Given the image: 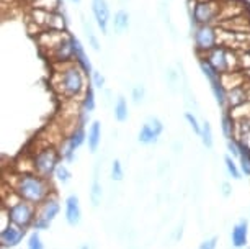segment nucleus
<instances>
[{
    "label": "nucleus",
    "instance_id": "nucleus-1",
    "mask_svg": "<svg viewBox=\"0 0 250 249\" xmlns=\"http://www.w3.org/2000/svg\"><path fill=\"white\" fill-rule=\"evenodd\" d=\"M53 87L65 100H82L87 92V74L83 69L72 63H58L54 66Z\"/></svg>",
    "mask_w": 250,
    "mask_h": 249
},
{
    "label": "nucleus",
    "instance_id": "nucleus-2",
    "mask_svg": "<svg viewBox=\"0 0 250 249\" xmlns=\"http://www.w3.org/2000/svg\"><path fill=\"white\" fill-rule=\"evenodd\" d=\"M13 192L21 200L30 202L33 205H40L53 194L49 179L38 176L36 172H18L13 179L8 182Z\"/></svg>",
    "mask_w": 250,
    "mask_h": 249
},
{
    "label": "nucleus",
    "instance_id": "nucleus-3",
    "mask_svg": "<svg viewBox=\"0 0 250 249\" xmlns=\"http://www.w3.org/2000/svg\"><path fill=\"white\" fill-rule=\"evenodd\" d=\"M61 153L59 148L56 146H43L33 154V171L38 176L44 177V179H51L54 176L56 169L59 166Z\"/></svg>",
    "mask_w": 250,
    "mask_h": 249
},
{
    "label": "nucleus",
    "instance_id": "nucleus-4",
    "mask_svg": "<svg viewBox=\"0 0 250 249\" xmlns=\"http://www.w3.org/2000/svg\"><path fill=\"white\" fill-rule=\"evenodd\" d=\"M219 12L221 0H193L191 2V22L196 26L218 23Z\"/></svg>",
    "mask_w": 250,
    "mask_h": 249
},
{
    "label": "nucleus",
    "instance_id": "nucleus-5",
    "mask_svg": "<svg viewBox=\"0 0 250 249\" xmlns=\"http://www.w3.org/2000/svg\"><path fill=\"white\" fill-rule=\"evenodd\" d=\"M7 213H8V220H10L12 225L21 228V229H28L33 228V223L36 220V205L30 204L26 200H17L15 204H12L10 206H5Z\"/></svg>",
    "mask_w": 250,
    "mask_h": 249
},
{
    "label": "nucleus",
    "instance_id": "nucleus-6",
    "mask_svg": "<svg viewBox=\"0 0 250 249\" xmlns=\"http://www.w3.org/2000/svg\"><path fill=\"white\" fill-rule=\"evenodd\" d=\"M193 43L198 56H205L219 46V28L218 25H200L193 30Z\"/></svg>",
    "mask_w": 250,
    "mask_h": 249
},
{
    "label": "nucleus",
    "instance_id": "nucleus-7",
    "mask_svg": "<svg viewBox=\"0 0 250 249\" xmlns=\"http://www.w3.org/2000/svg\"><path fill=\"white\" fill-rule=\"evenodd\" d=\"M59 211H61L59 199L54 194H51L43 204L36 206V220L33 223V229L35 231H46V229H49L51 223L56 220Z\"/></svg>",
    "mask_w": 250,
    "mask_h": 249
},
{
    "label": "nucleus",
    "instance_id": "nucleus-8",
    "mask_svg": "<svg viewBox=\"0 0 250 249\" xmlns=\"http://www.w3.org/2000/svg\"><path fill=\"white\" fill-rule=\"evenodd\" d=\"M87 141V133L83 125H79L72 133L69 136H65L62 139V143L59 144V153L61 158L65 159L67 162H74L75 161V151L82 146L83 143Z\"/></svg>",
    "mask_w": 250,
    "mask_h": 249
},
{
    "label": "nucleus",
    "instance_id": "nucleus-9",
    "mask_svg": "<svg viewBox=\"0 0 250 249\" xmlns=\"http://www.w3.org/2000/svg\"><path fill=\"white\" fill-rule=\"evenodd\" d=\"M164 131V123L155 116H150V118L146 121V123L141 126L139 133H138V141L141 144H155L160 138Z\"/></svg>",
    "mask_w": 250,
    "mask_h": 249
},
{
    "label": "nucleus",
    "instance_id": "nucleus-10",
    "mask_svg": "<svg viewBox=\"0 0 250 249\" xmlns=\"http://www.w3.org/2000/svg\"><path fill=\"white\" fill-rule=\"evenodd\" d=\"M49 58L58 63H72L74 59V41H72V35H67L65 38L61 41L58 46H54L53 49L48 51Z\"/></svg>",
    "mask_w": 250,
    "mask_h": 249
},
{
    "label": "nucleus",
    "instance_id": "nucleus-11",
    "mask_svg": "<svg viewBox=\"0 0 250 249\" xmlns=\"http://www.w3.org/2000/svg\"><path fill=\"white\" fill-rule=\"evenodd\" d=\"M92 13L95 18L97 26L100 28L103 35L108 33V26L111 22V13H110V5L106 0H92Z\"/></svg>",
    "mask_w": 250,
    "mask_h": 249
},
{
    "label": "nucleus",
    "instance_id": "nucleus-12",
    "mask_svg": "<svg viewBox=\"0 0 250 249\" xmlns=\"http://www.w3.org/2000/svg\"><path fill=\"white\" fill-rule=\"evenodd\" d=\"M25 233L26 229H21L10 223L8 226L2 228V231H0V244H2L3 249L17 248L23 241V238H25Z\"/></svg>",
    "mask_w": 250,
    "mask_h": 249
},
{
    "label": "nucleus",
    "instance_id": "nucleus-13",
    "mask_svg": "<svg viewBox=\"0 0 250 249\" xmlns=\"http://www.w3.org/2000/svg\"><path fill=\"white\" fill-rule=\"evenodd\" d=\"M205 58L208 59V63H209L216 70H218L219 74L229 72L228 48H224V46H216L214 49H211L209 53L205 54Z\"/></svg>",
    "mask_w": 250,
    "mask_h": 249
},
{
    "label": "nucleus",
    "instance_id": "nucleus-14",
    "mask_svg": "<svg viewBox=\"0 0 250 249\" xmlns=\"http://www.w3.org/2000/svg\"><path fill=\"white\" fill-rule=\"evenodd\" d=\"M65 205V222L70 226H77L82 220V208H80V202L77 195H69L64 202Z\"/></svg>",
    "mask_w": 250,
    "mask_h": 249
},
{
    "label": "nucleus",
    "instance_id": "nucleus-15",
    "mask_svg": "<svg viewBox=\"0 0 250 249\" xmlns=\"http://www.w3.org/2000/svg\"><path fill=\"white\" fill-rule=\"evenodd\" d=\"M230 243H232V246L237 249L247 248V243H249V222L247 220H240V222H237L232 226V231H230Z\"/></svg>",
    "mask_w": 250,
    "mask_h": 249
},
{
    "label": "nucleus",
    "instance_id": "nucleus-16",
    "mask_svg": "<svg viewBox=\"0 0 250 249\" xmlns=\"http://www.w3.org/2000/svg\"><path fill=\"white\" fill-rule=\"evenodd\" d=\"M219 28L228 31H234V33H250V18L245 15H239L234 18H229V20L219 22L218 23Z\"/></svg>",
    "mask_w": 250,
    "mask_h": 249
},
{
    "label": "nucleus",
    "instance_id": "nucleus-17",
    "mask_svg": "<svg viewBox=\"0 0 250 249\" xmlns=\"http://www.w3.org/2000/svg\"><path fill=\"white\" fill-rule=\"evenodd\" d=\"M72 41H74V59H75V63L83 69V72H85L87 76H92V72L95 69L92 68V63H90V59H88V56L85 53V48H83V45L80 43V40L75 38V36H72Z\"/></svg>",
    "mask_w": 250,
    "mask_h": 249
},
{
    "label": "nucleus",
    "instance_id": "nucleus-18",
    "mask_svg": "<svg viewBox=\"0 0 250 249\" xmlns=\"http://www.w3.org/2000/svg\"><path fill=\"white\" fill-rule=\"evenodd\" d=\"M100 164L95 166V172H93V181H92V185H90V204L93 208H98L102 205V199H103V187H102V182H100Z\"/></svg>",
    "mask_w": 250,
    "mask_h": 249
},
{
    "label": "nucleus",
    "instance_id": "nucleus-19",
    "mask_svg": "<svg viewBox=\"0 0 250 249\" xmlns=\"http://www.w3.org/2000/svg\"><path fill=\"white\" fill-rule=\"evenodd\" d=\"M247 102H249L247 82H245L244 86L232 89V91H228V107L229 109H235V107H240Z\"/></svg>",
    "mask_w": 250,
    "mask_h": 249
},
{
    "label": "nucleus",
    "instance_id": "nucleus-20",
    "mask_svg": "<svg viewBox=\"0 0 250 249\" xmlns=\"http://www.w3.org/2000/svg\"><path fill=\"white\" fill-rule=\"evenodd\" d=\"M221 82L226 87V91H232L235 87H240L247 82V77L242 70H234V72H224L221 74Z\"/></svg>",
    "mask_w": 250,
    "mask_h": 249
},
{
    "label": "nucleus",
    "instance_id": "nucleus-21",
    "mask_svg": "<svg viewBox=\"0 0 250 249\" xmlns=\"http://www.w3.org/2000/svg\"><path fill=\"white\" fill-rule=\"evenodd\" d=\"M100 143H102V123L100 121H92L87 133V144L90 153H97Z\"/></svg>",
    "mask_w": 250,
    "mask_h": 249
},
{
    "label": "nucleus",
    "instance_id": "nucleus-22",
    "mask_svg": "<svg viewBox=\"0 0 250 249\" xmlns=\"http://www.w3.org/2000/svg\"><path fill=\"white\" fill-rule=\"evenodd\" d=\"M221 131H223L224 138L232 139L235 138V120L232 118V115L229 112H224L221 116Z\"/></svg>",
    "mask_w": 250,
    "mask_h": 249
},
{
    "label": "nucleus",
    "instance_id": "nucleus-23",
    "mask_svg": "<svg viewBox=\"0 0 250 249\" xmlns=\"http://www.w3.org/2000/svg\"><path fill=\"white\" fill-rule=\"evenodd\" d=\"M113 115H115V120L120 121V123H125L129 116V109H128V102H126L125 97H118V100L113 107Z\"/></svg>",
    "mask_w": 250,
    "mask_h": 249
},
{
    "label": "nucleus",
    "instance_id": "nucleus-24",
    "mask_svg": "<svg viewBox=\"0 0 250 249\" xmlns=\"http://www.w3.org/2000/svg\"><path fill=\"white\" fill-rule=\"evenodd\" d=\"M111 25H113V30L116 33L126 31L129 28V13L125 10H118L115 13V17H113Z\"/></svg>",
    "mask_w": 250,
    "mask_h": 249
},
{
    "label": "nucleus",
    "instance_id": "nucleus-25",
    "mask_svg": "<svg viewBox=\"0 0 250 249\" xmlns=\"http://www.w3.org/2000/svg\"><path fill=\"white\" fill-rule=\"evenodd\" d=\"M65 17L61 12H53L51 13L49 23H48V30L51 31H65Z\"/></svg>",
    "mask_w": 250,
    "mask_h": 249
},
{
    "label": "nucleus",
    "instance_id": "nucleus-26",
    "mask_svg": "<svg viewBox=\"0 0 250 249\" xmlns=\"http://www.w3.org/2000/svg\"><path fill=\"white\" fill-rule=\"evenodd\" d=\"M200 138H201V143H203V146H205V148L211 149V148L214 146L213 128H211L209 121H205V123L201 125V135H200Z\"/></svg>",
    "mask_w": 250,
    "mask_h": 249
},
{
    "label": "nucleus",
    "instance_id": "nucleus-27",
    "mask_svg": "<svg viewBox=\"0 0 250 249\" xmlns=\"http://www.w3.org/2000/svg\"><path fill=\"white\" fill-rule=\"evenodd\" d=\"M95 107H97L95 92H93L92 87H88L85 95H83V98L80 100V109H82L83 112H87V113H90V112L95 110Z\"/></svg>",
    "mask_w": 250,
    "mask_h": 249
},
{
    "label": "nucleus",
    "instance_id": "nucleus-28",
    "mask_svg": "<svg viewBox=\"0 0 250 249\" xmlns=\"http://www.w3.org/2000/svg\"><path fill=\"white\" fill-rule=\"evenodd\" d=\"M33 8H40V10H46V12H59L61 7V0H36V2L31 3Z\"/></svg>",
    "mask_w": 250,
    "mask_h": 249
},
{
    "label": "nucleus",
    "instance_id": "nucleus-29",
    "mask_svg": "<svg viewBox=\"0 0 250 249\" xmlns=\"http://www.w3.org/2000/svg\"><path fill=\"white\" fill-rule=\"evenodd\" d=\"M53 177H54L56 181H58V184H61V185H67L69 182H70V179H72V174H70L69 167L65 166V164H59Z\"/></svg>",
    "mask_w": 250,
    "mask_h": 249
},
{
    "label": "nucleus",
    "instance_id": "nucleus-30",
    "mask_svg": "<svg viewBox=\"0 0 250 249\" xmlns=\"http://www.w3.org/2000/svg\"><path fill=\"white\" fill-rule=\"evenodd\" d=\"M224 164H226V171H228V174L232 179L239 181L240 176H242V171H240V166L237 162L234 161L232 156H226L224 158Z\"/></svg>",
    "mask_w": 250,
    "mask_h": 249
},
{
    "label": "nucleus",
    "instance_id": "nucleus-31",
    "mask_svg": "<svg viewBox=\"0 0 250 249\" xmlns=\"http://www.w3.org/2000/svg\"><path fill=\"white\" fill-rule=\"evenodd\" d=\"M239 166L244 176L250 177V149L245 148L244 144H242V154L239 158Z\"/></svg>",
    "mask_w": 250,
    "mask_h": 249
},
{
    "label": "nucleus",
    "instance_id": "nucleus-32",
    "mask_svg": "<svg viewBox=\"0 0 250 249\" xmlns=\"http://www.w3.org/2000/svg\"><path fill=\"white\" fill-rule=\"evenodd\" d=\"M232 115V118L237 121V120H242V118H250V102L244 103L240 107H235V109H230L229 112Z\"/></svg>",
    "mask_w": 250,
    "mask_h": 249
},
{
    "label": "nucleus",
    "instance_id": "nucleus-33",
    "mask_svg": "<svg viewBox=\"0 0 250 249\" xmlns=\"http://www.w3.org/2000/svg\"><path fill=\"white\" fill-rule=\"evenodd\" d=\"M110 176H111V179L115 182H121L123 181V177H125V171H123V164H121L120 159H115V161L111 162Z\"/></svg>",
    "mask_w": 250,
    "mask_h": 249
},
{
    "label": "nucleus",
    "instance_id": "nucleus-34",
    "mask_svg": "<svg viewBox=\"0 0 250 249\" xmlns=\"http://www.w3.org/2000/svg\"><path fill=\"white\" fill-rule=\"evenodd\" d=\"M26 249H44V244H43V239L40 236V231H33L30 236H28Z\"/></svg>",
    "mask_w": 250,
    "mask_h": 249
},
{
    "label": "nucleus",
    "instance_id": "nucleus-35",
    "mask_svg": "<svg viewBox=\"0 0 250 249\" xmlns=\"http://www.w3.org/2000/svg\"><path fill=\"white\" fill-rule=\"evenodd\" d=\"M228 151H229V156L239 159L240 154H242V143H240L237 138L228 139Z\"/></svg>",
    "mask_w": 250,
    "mask_h": 249
},
{
    "label": "nucleus",
    "instance_id": "nucleus-36",
    "mask_svg": "<svg viewBox=\"0 0 250 249\" xmlns=\"http://www.w3.org/2000/svg\"><path fill=\"white\" fill-rule=\"evenodd\" d=\"M239 53V70H250V51H237Z\"/></svg>",
    "mask_w": 250,
    "mask_h": 249
},
{
    "label": "nucleus",
    "instance_id": "nucleus-37",
    "mask_svg": "<svg viewBox=\"0 0 250 249\" xmlns=\"http://www.w3.org/2000/svg\"><path fill=\"white\" fill-rule=\"evenodd\" d=\"M185 120L188 121V125L191 126V130L195 131L198 136H200L201 135V125H200V121H198L196 115L191 113V112H187V113H185Z\"/></svg>",
    "mask_w": 250,
    "mask_h": 249
},
{
    "label": "nucleus",
    "instance_id": "nucleus-38",
    "mask_svg": "<svg viewBox=\"0 0 250 249\" xmlns=\"http://www.w3.org/2000/svg\"><path fill=\"white\" fill-rule=\"evenodd\" d=\"M131 98H133V102L136 103V105H139L141 102H144V98H146V89L144 86H136L133 89V92H131Z\"/></svg>",
    "mask_w": 250,
    "mask_h": 249
},
{
    "label": "nucleus",
    "instance_id": "nucleus-39",
    "mask_svg": "<svg viewBox=\"0 0 250 249\" xmlns=\"http://www.w3.org/2000/svg\"><path fill=\"white\" fill-rule=\"evenodd\" d=\"M83 26H85V35L88 38V43H90V46L93 48V51H100V41H98V38L95 36V33L92 31L90 26H87L85 23H83Z\"/></svg>",
    "mask_w": 250,
    "mask_h": 249
},
{
    "label": "nucleus",
    "instance_id": "nucleus-40",
    "mask_svg": "<svg viewBox=\"0 0 250 249\" xmlns=\"http://www.w3.org/2000/svg\"><path fill=\"white\" fill-rule=\"evenodd\" d=\"M92 84L95 89H103L105 87V77H103V74L100 72V70H93L92 72Z\"/></svg>",
    "mask_w": 250,
    "mask_h": 249
},
{
    "label": "nucleus",
    "instance_id": "nucleus-41",
    "mask_svg": "<svg viewBox=\"0 0 250 249\" xmlns=\"http://www.w3.org/2000/svg\"><path fill=\"white\" fill-rule=\"evenodd\" d=\"M216 246H218V236H211L203 239L198 249H216Z\"/></svg>",
    "mask_w": 250,
    "mask_h": 249
},
{
    "label": "nucleus",
    "instance_id": "nucleus-42",
    "mask_svg": "<svg viewBox=\"0 0 250 249\" xmlns=\"http://www.w3.org/2000/svg\"><path fill=\"white\" fill-rule=\"evenodd\" d=\"M219 192L223 197H230V194H232V185H230L229 182H223L219 187Z\"/></svg>",
    "mask_w": 250,
    "mask_h": 249
},
{
    "label": "nucleus",
    "instance_id": "nucleus-43",
    "mask_svg": "<svg viewBox=\"0 0 250 249\" xmlns=\"http://www.w3.org/2000/svg\"><path fill=\"white\" fill-rule=\"evenodd\" d=\"M239 141H240V143H242L244 144V146L245 148H247V149H250V131H249V133H245V135H242V136H239V138H237Z\"/></svg>",
    "mask_w": 250,
    "mask_h": 249
},
{
    "label": "nucleus",
    "instance_id": "nucleus-44",
    "mask_svg": "<svg viewBox=\"0 0 250 249\" xmlns=\"http://www.w3.org/2000/svg\"><path fill=\"white\" fill-rule=\"evenodd\" d=\"M80 249H93L90 244H83V246H80Z\"/></svg>",
    "mask_w": 250,
    "mask_h": 249
},
{
    "label": "nucleus",
    "instance_id": "nucleus-45",
    "mask_svg": "<svg viewBox=\"0 0 250 249\" xmlns=\"http://www.w3.org/2000/svg\"><path fill=\"white\" fill-rule=\"evenodd\" d=\"M70 2H74V3H80L82 0H70Z\"/></svg>",
    "mask_w": 250,
    "mask_h": 249
},
{
    "label": "nucleus",
    "instance_id": "nucleus-46",
    "mask_svg": "<svg viewBox=\"0 0 250 249\" xmlns=\"http://www.w3.org/2000/svg\"><path fill=\"white\" fill-rule=\"evenodd\" d=\"M28 2H30V3H33V2H36V0H28Z\"/></svg>",
    "mask_w": 250,
    "mask_h": 249
},
{
    "label": "nucleus",
    "instance_id": "nucleus-47",
    "mask_svg": "<svg viewBox=\"0 0 250 249\" xmlns=\"http://www.w3.org/2000/svg\"><path fill=\"white\" fill-rule=\"evenodd\" d=\"M244 249H250V248H249V246H247V248H244Z\"/></svg>",
    "mask_w": 250,
    "mask_h": 249
}]
</instances>
